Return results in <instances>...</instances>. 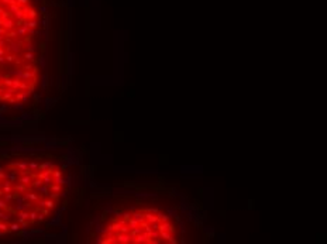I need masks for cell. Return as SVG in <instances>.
Segmentation results:
<instances>
[{
	"label": "cell",
	"mask_w": 327,
	"mask_h": 244,
	"mask_svg": "<svg viewBox=\"0 0 327 244\" xmlns=\"http://www.w3.org/2000/svg\"><path fill=\"white\" fill-rule=\"evenodd\" d=\"M68 191L65 168L45 155H16L0 162V237L42 226Z\"/></svg>",
	"instance_id": "1"
},
{
	"label": "cell",
	"mask_w": 327,
	"mask_h": 244,
	"mask_svg": "<svg viewBox=\"0 0 327 244\" xmlns=\"http://www.w3.org/2000/svg\"><path fill=\"white\" fill-rule=\"evenodd\" d=\"M41 14L34 0H0V103L27 102L38 88Z\"/></svg>",
	"instance_id": "2"
},
{
	"label": "cell",
	"mask_w": 327,
	"mask_h": 244,
	"mask_svg": "<svg viewBox=\"0 0 327 244\" xmlns=\"http://www.w3.org/2000/svg\"><path fill=\"white\" fill-rule=\"evenodd\" d=\"M179 227L167 212L157 207H133L110 216L102 224L97 243H176Z\"/></svg>",
	"instance_id": "3"
}]
</instances>
